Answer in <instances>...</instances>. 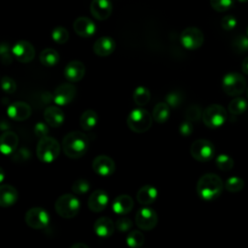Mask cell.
Returning <instances> with one entry per match:
<instances>
[{
  "label": "cell",
  "mask_w": 248,
  "mask_h": 248,
  "mask_svg": "<svg viewBox=\"0 0 248 248\" xmlns=\"http://www.w3.org/2000/svg\"><path fill=\"white\" fill-rule=\"evenodd\" d=\"M225 187L221 177L215 173H205L200 177L197 183L198 196L204 202L216 200Z\"/></svg>",
  "instance_id": "obj_1"
},
{
  "label": "cell",
  "mask_w": 248,
  "mask_h": 248,
  "mask_svg": "<svg viewBox=\"0 0 248 248\" xmlns=\"http://www.w3.org/2000/svg\"><path fill=\"white\" fill-rule=\"evenodd\" d=\"M88 137L78 131L68 133L62 140V149L65 155L71 159H78L85 155L88 149Z\"/></svg>",
  "instance_id": "obj_2"
},
{
  "label": "cell",
  "mask_w": 248,
  "mask_h": 248,
  "mask_svg": "<svg viewBox=\"0 0 248 248\" xmlns=\"http://www.w3.org/2000/svg\"><path fill=\"white\" fill-rule=\"evenodd\" d=\"M61 147L59 142L54 138L46 136L39 140L37 143L36 154L42 163L49 164L57 159Z\"/></svg>",
  "instance_id": "obj_3"
},
{
  "label": "cell",
  "mask_w": 248,
  "mask_h": 248,
  "mask_svg": "<svg viewBox=\"0 0 248 248\" xmlns=\"http://www.w3.org/2000/svg\"><path fill=\"white\" fill-rule=\"evenodd\" d=\"M153 116L149 111L142 108H134L127 117V125L131 131L141 134L147 132L152 125Z\"/></svg>",
  "instance_id": "obj_4"
},
{
  "label": "cell",
  "mask_w": 248,
  "mask_h": 248,
  "mask_svg": "<svg viewBox=\"0 0 248 248\" xmlns=\"http://www.w3.org/2000/svg\"><path fill=\"white\" fill-rule=\"evenodd\" d=\"M56 213L65 219H71L78 215L80 209L79 200L73 194L61 195L54 203Z\"/></svg>",
  "instance_id": "obj_5"
},
{
  "label": "cell",
  "mask_w": 248,
  "mask_h": 248,
  "mask_svg": "<svg viewBox=\"0 0 248 248\" xmlns=\"http://www.w3.org/2000/svg\"><path fill=\"white\" fill-rule=\"evenodd\" d=\"M228 118V113L226 108L218 104H212L206 107L202 111V122L203 124L210 128L216 129L225 124Z\"/></svg>",
  "instance_id": "obj_6"
},
{
  "label": "cell",
  "mask_w": 248,
  "mask_h": 248,
  "mask_svg": "<svg viewBox=\"0 0 248 248\" xmlns=\"http://www.w3.org/2000/svg\"><path fill=\"white\" fill-rule=\"evenodd\" d=\"M222 88L229 96H239L246 89V79L239 73H228L222 78Z\"/></svg>",
  "instance_id": "obj_7"
},
{
  "label": "cell",
  "mask_w": 248,
  "mask_h": 248,
  "mask_svg": "<svg viewBox=\"0 0 248 248\" xmlns=\"http://www.w3.org/2000/svg\"><path fill=\"white\" fill-rule=\"evenodd\" d=\"M191 156L199 162H208L215 154L213 143L205 139L196 140L190 147Z\"/></svg>",
  "instance_id": "obj_8"
},
{
  "label": "cell",
  "mask_w": 248,
  "mask_h": 248,
  "mask_svg": "<svg viewBox=\"0 0 248 248\" xmlns=\"http://www.w3.org/2000/svg\"><path fill=\"white\" fill-rule=\"evenodd\" d=\"M50 217L48 212L43 207H32L25 214V222L28 227L34 230H42L48 226Z\"/></svg>",
  "instance_id": "obj_9"
},
{
  "label": "cell",
  "mask_w": 248,
  "mask_h": 248,
  "mask_svg": "<svg viewBox=\"0 0 248 248\" xmlns=\"http://www.w3.org/2000/svg\"><path fill=\"white\" fill-rule=\"evenodd\" d=\"M203 33L197 27H187L180 34V43L186 49L195 50L203 44Z\"/></svg>",
  "instance_id": "obj_10"
},
{
  "label": "cell",
  "mask_w": 248,
  "mask_h": 248,
  "mask_svg": "<svg viewBox=\"0 0 248 248\" xmlns=\"http://www.w3.org/2000/svg\"><path fill=\"white\" fill-rule=\"evenodd\" d=\"M77 95V88L71 82L59 84L52 94V100L57 106H67L72 103Z\"/></svg>",
  "instance_id": "obj_11"
},
{
  "label": "cell",
  "mask_w": 248,
  "mask_h": 248,
  "mask_svg": "<svg viewBox=\"0 0 248 248\" xmlns=\"http://www.w3.org/2000/svg\"><path fill=\"white\" fill-rule=\"evenodd\" d=\"M136 225L142 231H150L154 229L158 223L157 212L150 207H141L136 214Z\"/></svg>",
  "instance_id": "obj_12"
},
{
  "label": "cell",
  "mask_w": 248,
  "mask_h": 248,
  "mask_svg": "<svg viewBox=\"0 0 248 248\" xmlns=\"http://www.w3.org/2000/svg\"><path fill=\"white\" fill-rule=\"evenodd\" d=\"M12 51L16 59L20 63H29L35 57V48L27 41L21 40L16 42L12 47Z\"/></svg>",
  "instance_id": "obj_13"
},
{
  "label": "cell",
  "mask_w": 248,
  "mask_h": 248,
  "mask_svg": "<svg viewBox=\"0 0 248 248\" xmlns=\"http://www.w3.org/2000/svg\"><path fill=\"white\" fill-rule=\"evenodd\" d=\"M114 161L107 155H98L92 161V169L94 172L101 176H109L115 171Z\"/></svg>",
  "instance_id": "obj_14"
},
{
  "label": "cell",
  "mask_w": 248,
  "mask_h": 248,
  "mask_svg": "<svg viewBox=\"0 0 248 248\" xmlns=\"http://www.w3.org/2000/svg\"><path fill=\"white\" fill-rule=\"evenodd\" d=\"M31 107L22 101H16L12 103L7 108L8 116L15 121H23L31 116Z\"/></svg>",
  "instance_id": "obj_15"
},
{
  "label": "cell",
  "mask_w": 248,
  "mask_h": 248,
  "mask_svg": "<svg viewBox=\"0 0 248 248\" xmlns=\"http://www.w3.org/2000/svg\"><path fill=\"white\" fill-rule=\"evenodd\" d=\"M85 75V66L79 60L70 61L64 69V77L70 82H78Z\"/></svg>",
  "instance_id": "obj_16"
},
{
  "label": "cell",
  "mask_w": 248,
  "mask_h": 248,
  "mask_svg": "<svg viewBox=\"0 0 248 248\" xmlns=\"http://www.w3.org/2000/svg\"><path fill=\"white\" fill-rule=\"evenodd\" d=\"M108 201H109V198L108 193L104 190L98 189V190H95L89 196L87 205L91 211L98 213L103 211L107 207Z\"/></svg>",
  "instance_id": "obj_17"
},
{
  "label": "cell",
  "mask_w": 248,
  "mask_h": 248,
  "mask_svg": "<svg viewBox=\"0 0 248 248\" xmlns=\"http://www.w3.org/2000/svg\"><path fill=\"white\" fill-rule=\"evenodd\" d=\"M90 12L96 19L105 20L111 15L112 5L109 0H92Z\"/></svg>",
  "instance_id": "obj_18"
},
{
  "label": "cell",
  "mask_w": 248,
  "mask_h": 248,
  "mask_svg": "<svg viewBox=\"0 0 248 248\" xmlns=\"http://www.w3.org/2000/svg\"><path fill=\"white\" fill-rule=\"evenodd\" d=\"M74 30L81 38H89L95 34V23L86 16H79L74 21Z\"/></svg>",
  "instance_id": "obj_19"
},
{
  "label": "cell",
  "mask_w": 248,
  "mask_h": 248,
  "mask_svg": "<svg viewBox=\"0 0 248 248\" xmlns=\"http://www.w3.org/2000/svg\"><path fill=\"white\" fill-rule=\"evenodd\" d=\"M115 229V223H113V221L110 218L106 216L98 218L93 225V230L95 233L102 238L111 236Z\"/></svg>",
  "instance_id": "obj_20"
},
{
  "label": "cell",
  "mask_w": 248,
  "mask_h": 248,
  "mask_svg": "<svg viewBox=\"0 0 248 248\" xmlns=\"http://www.w3.org/2000/svg\"><path fill=\"white\" fill-rule=\"evenodd\" d=\"M18 145V136L13 131H5L0 137V150L4 155L13 154Z\"/></svg>",
  "instance_id": "obj_21"
},
{
  "label": "cell",
  "mask_w": 248,
  "mask_h": 248,
  "mask_svg": "<svg viewBox=\"0 0 248 248\" xmlns=\"http://www.w3.org/2000/svg\"><path fill=\"white\" fill-rule=\"evenodd\" d=\"M115 42L112 38L104 36L97 39L93 45V51L96 55L105 57L110 55L115 49Z\"/></svg>",
  "instance_id": "obj_22"
},
{
  "label": "cell",
  "mask_w": 248,
  "mask_h": 248,
  "mask_svg": "<svg viewBox=\"0 0 248 248\" xmlns=\"http://www.w3.org/2000/svg\"><path fill=\"white\" fill-rule=\"evenodd\" d=\"M45 121L53 128L60 127L65 120L64 111L56 106H49L44 110Z\"/></svg>",
  "instance_id": "obj_23"
},
{
  "label": "cell",
  "mask_w": 248,
  "mask_h": 248,
  "mask_svg": "<svg viewBox=\"0 0 248 248\" xmlns=\"http://www.w3.org/2000/svg\"><path fill=\"white\" fill-rule=\"evenodd\" d=\"M134 207L133 199L126 194L117 196L112 202V210L118 215L128 214Z\"/></svg>",
  "instance_id": "obj_24"
},
{
  "label": "cell",
  "mask_w": 248,
  "mask_h": 248,
  "mask_svg": "<svg viewBox=\"0 0 248 248\" xmlns=\"http://www.w3.org/2000/svg\"><path fill=\"white\" fill-rule=\"evenodd\" d=\"M17 190L10 184H2L0 186V205L9 207L15 204L17 201Z\"/></svg>",
  "instance_id": "obj_25"
},
{
  "label": "cell",
  "mask_w": 248,
  "mask_h": 248,
  "mask_svg": "<svg viewBox=\"0 0 248 248\" xmlns=\"http://www.w3.org/2000/svg\"><path fill=\"white\" fill-rule=\"evenodd\" d=\"M158 196V191L152 185H143L137 193V201L142 205L153 203Z\"/></svg>",
  "instance_id": "obj_26"
},
{
  "label": "cell",
  "mask_w": 248,
  "mask_h": 248,
  "mask_svg": "<svg viewBox=\"0 0 248 248\" xmlns=\"http://www.w3.org/2000/svg\"><path fill=\"white\" fill-rule=\"evenodd\" d=\"M98 121V114L93 109H86L79 117V125L83 131H91L97 125Z\"/></svg>",
  "instance_id": "obj_27"
},
{
  "label": "cell",
  "mask_w": 248,
  "mask_h": 248,
  "mask_svg": "<svg viewBox=\"0 0 248 248\" xmlns=\"http://www.w3.org/2000/svg\"><path fill=\"white\" fill-rule=\"evenodd\" d=\"M170 113V107L166 102H160L154 107L152 111V116L157 123L163 124L169 119Z\"/></svg>",
  "instance_id": "obj_28"
},
{
  "label": "cell",
  "mask_w": 248,
  "mask_h": 248,
  "mask_svg": "<svg viewBox=\"0 0 248 248\" xmlns=\"http://www.w3.org/2000/svg\"><path fill=\"white\" fill-rule=\"evenodd\" d=\"M59 53L53 48H45L40 53V62L46 67L55 66L59 62Z\"/></svg>",
  "instance_id": "obj_29"
},
{
  "label": "cell",
  "mask_w": 248,
  "mask_h": 248,
  "mask_svg": "<svg viewBox=\"0 0 248 248\" xmlns=\"http://www.w3.org/2000/svg\"><path fill=\"white\" fill-rule=\"evenodd\" d=\"M133 100L139 107L145 106L150 101V91L144 86H138L133 93Z\"/></svg>",
  "instance_id": "obj_30"
},
{
  "label": "cell",
  "mask_w": 248,
  "mask_h": 248,
  "mask_svg": "<svg viewBox=\"0 0 248 248\" xmlns=\"http://www.w3.org/2000/svg\"><path fill=\"white\" fill-rule=\"evenodd\" d=\"M228 108H229V111L233 115L242 114L248 108V103L244 98L236 96L234 99H232L230 102Z\"/></svg>",
  "instance_id": "obj_31"
},
{
  "label": "cell",
  "mask_w": 248,
  "mask_h": 248,
  "mask_svg": "<svg viewBox=\"0 0 248 248\" xmlns=\"http://www.w3.org/2000/svg\"><path fill=\"white\" fill-rule=\"evenodd\" d=\"M126 243L131 248H140L144 243V235L141 232L134 230L127 234Z\"/></svg>",
  "instance_id": "obj_32"
},
{
  "label": "cell",
  "mask_w": 248,
  "mask_h": 248,
  "mask_svg": "<svg viewBox=\"0 0 248 248\" xmlns=\"http://www.w3.org/2000/svg\"><path fill=\"white\" fill-rule=\"evenodd\" d=\"M244 187V180L238 176H231L225 182V188L231 193H236Z\"/></svg>",
  "instance_id": "obj_33"
},
{
  "label": "cell",
  "mask_w": 248,
  "mask_h": 248,
  "mask_svg": "<svg viewBox=\"0 0 248 248\" xmlns=\"http://www.w3.org/2000/svg\"><path fill=\"white\" fill-rule=\"evenodd\" d=\"M215 164L219 170L223 171H229L233 167V160L228 154H220L216 157Z\"/></svg>",
  "instance_id": "obj_34"
},
{
  "label": "cell",
  "mask_w": 248,
  "mask_h": 248,
  "mask_svg": "<svg viewBox=\"0 0 248 248\" xmlns=\"http://www.w3.org/2000/svg\"><path fill=\"white\" fill-rule=\"evenodd\" d=\"M90 189V183L88 182L87 179L85 178H78L77 179L72 186V191L75 195H84L86 193H88Z\"/></svg>",
  "instance_id": "obj_35"
},
{
  "label": "cell",
  "mask_w": 248,
  "mask_h": 248,
  "mask_svg": "<svg viewBox=\"0 0 248 248\" xmlns=\"http://www.w3.org/2000/svg\"><path fill=\"white\" fill-rule=\"evenodd\" d=\"M51 38L56 44L62 45L67 43V41L69 40V32L66 28L62 26H57L52 30Z\"/></svg>",
  "instance_id": "obj_36"
},
{
  "label": "cell",
  "mask_w": 248,
  "mask_h": 248,
  "mask_svg": "<svg viewBox=\"0 0 248 248\" xmlns=\"http://www.w3.org/2000/svg\"><path fill=\"white\" fill-rule=\"evenodd\" d=\"M182 101H183V95L179 91H171L166 95V103L172 108L179 107Z\"/></svg>",
  "instance_id": "obj_37"
},
{
  "label": "cell",
  "mask_w": 248,
  "mask_h": 248,
  "mask_svg": "<svg viewBox=\"0 0 248 248\" xmlns=\"http://www.w3.org/2000/svg\"><path fill=\"white\" fill-rule=\"evenodd\" d=\"M235 0H210V5L216 12L223 13L234 5Z\"/></svg>",
  "instance_id": "obj_38"
},
{
  "label": "cell",
  "mask_w": 248,
  "mask_h": 248,
  "mask_svg": "<svg viewBox=\"0 0 248 248\" xmlns=\"http://www.w3.org/2000/svg\"><path fill=\"white\" fill-rule=\"evenodd\" d=\"M13 51L10 49V46L7 43H2L0 46V56L3 65H10L13 62Z\"/></svg>",
  "instance_id": "obj_39"
},
{
  "label": "cell",
  "mask_w": 248,
  "mask_h": 248,
  "mask_svg": "<svg viewBox=\"0 0 248 248\" xmlns=\"http://www.w3.org/2000/svg\"><path fill=\"white\" fill-rule=\"evenodd\" d=\"M202 109L199 106L197 105H191L187 109H186V112H185V117H186V120H189L191 122H195V121H198L202 118Z\"/></svg>",
  "instance_id": "obj_40"
},
{
  "label": "cell",
  "mask_w": 248,
  "mask_h": 248,
  "mask_svg": "<svg viewBox=\"0 0 248 248\" xmlns=\"http://www.w3.org/2000/svg\"><path fill=\"white\" fill-rule=\"evenodd\" d=\"M133 222L128 217H119L115 222V228L120 232H127L131 230Z\"/></svg>",
  "instance_id": "obj_41"
},
{
  "label": "cell",
  "mask_w": 248,
  "mask_h": 248,
  "mask_svg": "<svg viewBox=\"0 0 248 248\" xmlns=\"http://www.w3.org/2000/svg\"><path fill=\"white\" fill-rule=\"evenodd\" d=\"M232 46L238 52L248 51V36H244V35L237 36L234 39Z\"/></svg>",
  "instance_id": "obj_42"
},
{
  "label": "cell",
  "mask_w": 248,
  "mask_h": 248,
  "mask_svg": "<svg viewBox=\"0 0 248 248\" xmlns=\"http://www.w3.org/2000/svg\"><path fill=\"white\" fill-rule=\"evenodd\" d=\"M1 84H2V89L5 93H8V94H13L16 89V81L10 78V77H7V76H4L1 79Z\"/></svg>",
  "instance_id": "obj_43"
},
{
  "label": "cell",
  "mask_w": 248,
  "mask_h": 248,
  "mask_svg": "<svg viewBox=\"0 0 248 248\" xmlns=\"http://www.w3.org/2000/svg\"><path fill=\"white\" fill-rule=\"evenodd\" d=\"M236 24H237L236 18L231 15L225 16L221 20V26L226 31H231V30L234 29Z\"/></svg>",
  "instance_id": "obj_44"
},
{
  "label": "cell",
  "mask_w": 248,
  "mask_h": 248,
  "mask_svg": "<svg viewBox=\"0 0 248 248\" xmlns=\"http://www.w3.org/2000/svg\"><path fill=\"white\" fill-rule=\"evenodd\" d=\"M48 124L46 122H37L34 127V133L36 137L39 139H42L44 137H46L48 134Z\"/></svg>",
  "instance_id": "obj_45"
},
{
  "label": "cell",
  "mask_w": 248,
  "mask_h": 248,
  "mask_svg": "<svg viewBox=\"0 0 248 248\" xmlns=\"http://www.w3.org/2000/svg\"><path fill=\"white\" fill-rule=\"evenodd\" d=\"M179 133L181 136L183 137H188L192 134L193 130H194V127H193V124L191 121L189 120H186V121H183L180 125H179Z\"/></svg>",
  "instance_id": "obj_46"
},
{
  "label": "cell",
  "mask_w": 248,
  "mask_h": 248,
  "mask_svg": "<svg viewBox=\"0 0 248 248\" xmlns=\"http://www.w3.org/2000/svg\"><path fill=\"white\" fill-rule=\"evenodd\" d=\"M29 157H30L29 151H28L26 148H21V149H18L17 151H15V152H14L13 160L21 163V162L26 161Z\"/></svg>",
  "instance_id": "obj_47"
},
{
  "label": "cell",
  "mask_w": 248,
  "mask_h": 248,
  "mask_svg": "<svg viewBox=\"0 0 248 248\" xmlns=\"http://www.w3.org/2000/svg\"><path fill=\"white\" fill-rule=\"evenodd\" d=\"M241 69L245 75H248V56L244 58L242 65H241Z\"/></svg>",
  "instance_id": "obj_48"
},
{
  "label": "cell",
  "mask_w": 248,
  "mask_h": 248,
  "mask_svg": "<svg viewBox=\"0 0 248 248\" xmlns=\"http://www.w3.org/2000/svg\"><path fill=\"white\" fill-rule=\"evenodd\" d=\"M71 248H89V246L85 243H82V242H78V243H75L71 246Z\"/></svg>",
  "instance_id": "obj_49"
},
{
  "label": "cell",
  "mask_w": 248,
  "mask_h": 248,
  "mask_svg": "<svg viewBox=\"0 0 248 248\" xmlns=\"http://www.w3.org/2000/svg\"><path fill=\"white\" fill-rule=\"evenodd\" d=\"M4 180V170L0 169V182Z\"/></svg>",
  "instance_id": "obj_50"
},
{
  "label": "cell",
  "mask_w": 248,
  "mask_h": 248,
  "mask_svg": "<svg viewBox=\"0 0 248 248\" xmlns=\"http://www.w3.org/2000/svg\"><path fill=\"white\" fill-rule=\"evenodd\" d=\"M239 2H241V3H246V2H248V0H238Z\"/></svg>",
  "instance_id": "obj_51"
},
{
  "label": "cell",
  "mask_w": 248,
  "mask_h": 248,
  "mask_svg": "<svg viewBox=\"0 0 248 248\" xmlns=\"http://www.w3.org/2000/svg\"><path fill=\"white\" fill-rule=\"evenodd\" d=\"M246 35L248 36V26H247V29H246Z\"/></svg>",
  "instance_id": "obj_52"
},
{
  "label": "cell",
  "mask_w": 248,
  "mask_h": 248,
  "mask_svg": "<svg viewBox=\"0 0 248 248\" xmlns=\"http://www.w3.org/2000/svg\"><path fill=\"white\" fill-rule=\"evenodd\" d=\"M246 93H247V99H248V88L246 89Z\"/></svg>",
  "instance_id": "obj_53"
}]
</instances>
